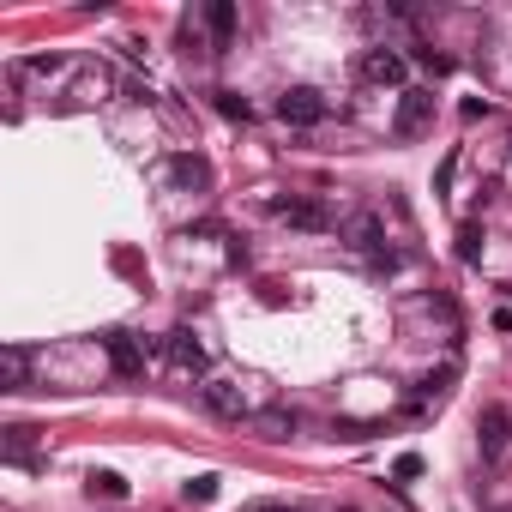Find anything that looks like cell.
Listing matches in <instances>:
<instances>
[{
    "label": "cell",
    "instance_id": "cell-1",
    "mask_svg": "<svg viewBox=\"0 0 512 512\" xmlns=\"http://www.w3.org/2000/svg\"><path fill=\"white\" fill-rule=\"evenodd\" d=\"M344 241H350L356 253H374L380 266H398L392 253H386V223H380V211H356V217H344Z\"/></svg>",
    "mask_w": 512,
    "mask_h": 512
},
{
    "label": "cell",
    "instance_id": "cell-2",
    "mask_svg": "<svg viewBox=\"0 0 512 512\" xmlns=\"http://www.w3.org/2000/svg\"><path fill=\"white\" fill-rule=\"evenodd\" d=\"M434 127V91H404L398 97V115H392V139H416V133H428Z\"/></svg>",
    "mask_w": 512,
    "mask_h": 512
},
{
    "label": "cell",
    "instance_id": "cell-3",
    "mask_svg": "<svg viewBox=\"0 0 512 512\" xmlns=\"http://www.w3.org/2000/svg\"><path fill=\"white\" fill-rule=\"evenodd\" d=\"M199 398H205V410L211 416H223V422H241L253 404H247V392H241V380H229V374H211L205 386H199Z\"/></svg>",
    "mask_w": 512,
    "mask_h": 512
},
{
    "label": "cell",
    "instance_id": "cell-4",
    "mask_svg": "<svg viewBox=\"0 0 512 512\" xmlns=\"http://www.w3.org/2000/svg\"><path fill=\"white\" fill-rule=\"evenodd\" d=\"M266 211H272L278 223H290V229H332V223H338L320 199H296V193H290V199H266Z\"/></svg>",
    "mask_w": 512,
    "mask_h": 512
},
{
    "label": "cell",
    "instance_id": "cell-5",
    "mask_svg": "<svg viewBox=\"0 0 512 512\" xmlns=\"http://www.w3.org/2000/svg\"><path fill=\"white\" fill-rule=\"evenodd\" d=\"M278 121H290V127H320V121H326V97H320L314 85H296V91L278 97Z\"/></svg>",
    "mask_w": 512,
    "mask_h": 512
},
{
    "label": "cell",
    "instance_id": "cell-6",
    "mask_svg": "<svg viewBox=\"0 0 512 512\" xmlns=\"http://www.w3.org/2000/svg\"><path fill=\"white\" fill-rule=\"evenodd\" d=\"M163 356H169L175 374H205V344H199L193 326H175V332L163 338Z\"/></svg>",
    "mask_w": 512,
    "mask_h": 512
},
{
    "label": "cell",
    "instance_id": "cell-7",
    "mask_svg": "<svg viewBox=\"0 0 512 512\" xmlns=\"http://www.w3.org/2000/svg\"><path fill=\"white\" fill-rule=\"evenodd\" d=\"M476 440H482V458H500V452L512 446V410H506V404H482Z\"/></svg>",
    "mask_w": 512,
    "mask_h": 512
},
{
    "label": "cell",
    "instance_id": "cell-8",
    "mask_svg": "<svg viewBox=\"0 0 512 512\" xmlns=\"http://www.w3.org/2000/svg\"><path fill=\"white\" fill-rule=\"evenodd\" d=\"M109 91H115L109 67H79V73H73V85H67V109H97Z\"/></svg>",
    "mask_w": 512,
    "mask_h": 512
},
{
    "label": "cell",
    "instance_id": "cell-9",
    "mask_svg": "<svg viewBox=\"0 0 512 512\" xmlns=\"http://www.w3.org/2000/svg\"><path fill=\"white\" fill-rule=\"evenodd\" d=\"M410 79V61L398 49H368L362 55V85H404Z\"/></svg>",
    "mask_w": 512,
    "mask_h": 512
},
{
    "label": "cell",
    "instance_id": "cell-10",
    "mask_svg": "<svg viewBox=\"0 0 512 512\" xmlns=\"http://www.w3.org/2000/svg\"><path fill=\"white\" fill-rule=\"evenodd\" d=\"M169 181L187 187V193H205V187H211V163H205L199 151H181V157H169Z\"/></svg>",
    "mask_w": 512,
    "mask_h": 512
},
{
    "label": "cell",
    "instance_id": "cell-11",
    "mask_svg": "<svg viewBox=\"0 0 512 512\" xmlns=\"http://www.w3.org/2000/svg\"><path fill=\"white\" fill-rule=\"evenodd\" d=\"M67 67H73L67 55H31V61L13 67V79H55V73H67Z\"/></svg>",
    "mask_w": 512,
    "mask_h": 512
},
{
    "label": "cell",
    "instance_id": "cell-12",
    "mask_svg": "<svg viewBox=\"0 0 512 512\" xmlns=\"http://www.w3.org/2000/svg\"><path fill=\"white\" fill-rule=\"evenodd\" d=\"M109 356H115V368H121V374H145V356H139V344H133L127 332H115V338H109Z\"/></svg>",
    "mask_w": 512,
    "mask_h": 512
},
{
    "label": "cell",
    "instance_id": "cell-13",
    "mask_svg": "<svg viewBox=\"0 0 512 512\" xmlns=\"http://www.w3.org/2000/svg\"><path fill=\"white\" fill-rule=\"evenodd\" d=\"M205 25H211V37H217V49L235 37V7H229V0H211V7H205Z\"/></svg>",
    "mask_w": 512,
    "mask_h": 512
},
{
    "label": "cell",
    "instance_id": "cell-14",
    "mask_svg": "<svg viewBox=\"0 0 512 512\" xmlns=\"http://www.w3.org/2000/svg\"><path fill=\"white\" fill-rule=\"evenodd\" d=\"M458 260H464V266H476V260H482V229H476V223H464V229H458Z\"/></svg>",
    "mask_w": 512,
    "mask_h": 512
},
{
    "label": "cell",
    "instance_id": "cell-15",
    "mask_svg": "<svg viewBox=\"0 0 512 512\" xmlns=\"http://www.w3.org/2000/svg\"><path fill=\"white\" fill-rule=\"evenodd\" d=\"M0 374H7V392H25V350H7V356H0Z\"/></svg>",
    "mask_w": 512,
    "mask_h": 512
},
{
    "label": "cell",
    "instance_id": "cell-16",
    "mask_svg": "<svg viewBox=\"0 0 512 512\" xmlns=\"http://www.w3.org/2000/svg\"><path fill=\"white\" fill-rule=\"evenodd\" d=\"M260 428H266V440H290L296 434V416H278L272 410V416H260Z\"/></svg>",
    "mask_w": 512,
    "mask_h": 512
},
{
    "label": "cell",
    "instance_id": "cell-17",
    "mask_svg": "<svg viewBox=\"0 0 512 512\" xmlns=\"http://www.w3.org/2000/svg\"><path fill=\"white\" fill-rule=\"evenodd\" d=\"M181 494H187V500H199V506H205V500H217V476H193V482H187V488H181Z\"/></svg>",
    "mask_w": 512,
    "mask_h": 512
},
{
    "label": "cell",
    "instance_id": "cell-18",
    "mask_svg": "<svg viewBox=\"0 0 512 512\" xmlns=\"http://www.w3.org/2000/svg\"><path fill=\"white\" fill-rule=\"evenodd\" d=\"M91 494H127V482H121L115 470H97V476H91Z\"/></svg>",
    "mask_w": 512,
    "mask_h": 512
},
{
    "label": "cell",
    "instance_id": "cell-19",
    "mask_svg": "<svg viewBox=\"0 0 512 512\" xmlns=\"http://www.w3.org/2000/svg\"><path fill=\"white\" fill-rule=\"evenodd\" d=\"M217 109H223V115H229V121H247V103H241V97H235V91H217Z\"/></svg>",
    "mask_w": 512,
    "mask_h": 512
},
{
    "label": "cell",
    "instance_id": "cell-20",
    "mask_svg": "<svg viewBox=\"0 0 512 512\" xmlns=\"http://www.w3.org/2000/svg\"><path fill=\"white\" fill-rule=\"evenodd\" d=\"M452 169H458V151H446V163H440V175H434V187H440V193L452 187Z\"/></svg>",
    "mask_w": 512,
    "mask_h": 512
},
{
    "label": "cell",
    "instance_id": "cell-21",
    "mask_svg": "<svg viewBox=\"0 0 512 512\" xmlns=\"http://www.w3.org/2000/svg\"><path fill=\"white\" fill-rule=\"evenodd\" d=\"M398 476H404V482H410V476H422V458H416V452H404V458H398Z\"/></svg>",
    "mask_w": 512,
    "mask_h": 512
},
{
    "label": "cell",
    "instance_id": "cell-22",
    "mask_svg": "<svg viewBox=\"0 0 512 512\" xmlns=\"http://www.w3.org/2000/svg\"><path fill=\"white\" fill-rule=\"evenodd\" d=\"M266 512H296V506H266Z\"/></svg>",
    "mask_w": 512,
    "mask_h": 512
}]
</instances>
